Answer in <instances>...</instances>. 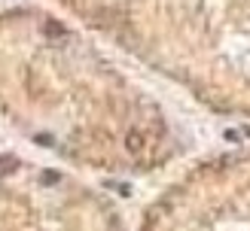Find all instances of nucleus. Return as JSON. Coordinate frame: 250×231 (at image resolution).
<instances>
[{
	"label": "nucleus",
	"mask_w": 250,
	"mask_h": 231,
	"mask_svg": "<svg viewBox=\"0 0 250 231\" xmlns=\"http://www.w3.org/2000/svg\"><path fill=\"white\" fill-rule=\"evenodd\" d=\"M205 49L210 89L226 107L250 113V0H174Z\"/></svg>",
	"instance_id": "nucleus-1"
},
{
	"label": "nucleus",
	"mask_w": 250,
	"mask_h": 231,
	"mask_svg": "<svg viewBox=\"0 0 250 231\" xmlns=\"http://www.w3.org/2000/svg\"><path fill=\"white\" fill-rule=\"evenodd\" d=\"M210 170L220 195L195 222V231H250V158H229Z\"/></svg>",
	"instance_id": "nucleus-2"
}]
</instances>
